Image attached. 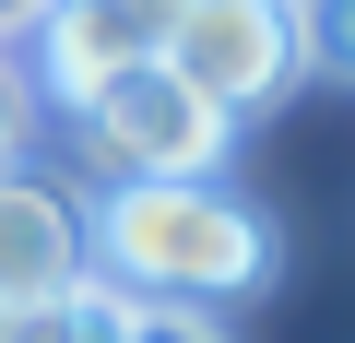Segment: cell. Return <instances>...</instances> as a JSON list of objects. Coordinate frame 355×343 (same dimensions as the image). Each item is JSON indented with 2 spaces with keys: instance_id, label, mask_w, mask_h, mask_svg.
I'll use <instances>...</instances> for the list:
<instances>
[{
  "instance_id": "obj_3",
  "label": "cell",
  "mask_w": 355,
  "mask_h": 343,
  "mask_svg": "<svg viewBox=\"0 0 355 343\" xmlns=\"http://www.w3.org/2000/svg\"><path fill=\"white\" fill-rule=\"evenodd\" d=\"M83 154H95V178H225V154H237V118L202 107L190 83H178L166 60L154 71H119L95 107H83Z\"/></svg>"
},
{
  "instance_id": "obj_2",
  "label": "cell",
  "mask_w": 355,
  "mask_h": 343,
  "mask_svg": "<svg viewBox=\"0 0 355 343\" xmlns=\"http://www.w3.org/2000/svg\"><path fill=\"white\" fill-rule=\"evenodd\" d=\"M166 71L249 130V118L284 107L296 71H308V0H190L178 36H166Z\"/></svg>"
},
{
  "instance_id": "obj_9",
  "label": "cell",
  "mask_w": 355,
  "mask_h": 343,
  "mask_svg": "<svg viewBox=\"0 0 355 343\" xmlns=\"http://www.w3.org/2000/svg\"><path fill=\"white\" fill-rule=\"evenodd\" d=\"M12 154H24V95L0 83V178H12Z\"/></svg>"
},
{
  "instance_id": "obj_6",
  "label": "cell",
  "mask_w": 355,
  "mask_h": 343,
  "mask_svg": "<svg viewBox=\"0 0 355 343\" xmlns=\"http://www.w3.org/2000/svg\"><path fill=\"white\" fill-rule=\"evenodd\" d=\"M0 343H130V296L71 284V296H48V308H12V319H0Z\"/></svg>"
},
{
  "instance_id": "obj_5",
  "label": "cell",
  "mask_w": 355,
  "mask_h": 343,
  "mask_svg": "<svg viewBox=\"0 0 355 343\" xmlns=\"http://www.w3.org/2000/svg\"><path fill=\"white\" fill-rule=\"evenodd\" d=\"M71 284H95V261H83V202L48 190V178H0V319H12V308H48V296H71Z\"/></svg>"
},
{
  "instance_id": "obj_4",
  "label": "cell",
  "mask_w": 355,
  "mask_h": 343,
  "mask_svg": "<svg viewBox=\"0 0 355 343\" xmlns=\"http://www.w3.org/2000/svg\"><path fill=\"white\" fill-rule=\"evenodd\" d=\"M178 12H190V0H48L36 12V83L83 118L119 71H154L166 60V36H178Z\"/></svg>"
},
{
  "instance_id": "obj_8",
  "label": "cell",
  "mask_w": 355,
  "mask_h": 343,
  "mask_svg": "<svg viewBox=\"0 0 355 343\" xmlns=\"http://www.w3.org/2000/svg\"><path fill=\"white\" fill-rule=\"evenodd\" d=\"M130 343H225L202 308H130Z\"/></svg>"
},
{
  "instance_id": "obj_1",
  "label": "cell",
  "mask_w": 355,
  "mask_h": 343,
  "mask_svg": "<svg viewBox=\"0 0 355 343\" xmlns=\"http://www.w3.org/2000/svg\"><path fill=\"white\" fill-rule=\"evenodd\" d=\"M83 261L130 308H202L214 319V308L272 284L284 237H272V213L237 178H119L83 213Z\"/></svg>"
},
{
  "instance_id": "obj_10",
  "label": "cell",
  "mask_w": 355,
  "mask_h": 343,
  "mask_svg": "<svg viewBox=\"0 0 355 343\" xmlns=\"http://www.w3.org/2000/svg\"><path fill=\"white\" fill-rule=\"evenodd\" d=\"M36 12H48V0H0V48H12V36H36Z\"/></svg>"
},
{
  "instance_id": "obj_7",
  "label": "cell",
  "mask_w": 355,
  "mask_h": 343,
  "mask_svg": "<svg viewBox=\"0 0 355 343\" xmlns=\"http://www.w3.org/2000/svg\"><path fill=\"white\" fill-rule=\"evenodd\" d=\"M308 60H331L355 83V0H308Z\"/></svg>"
}]
</instances>
